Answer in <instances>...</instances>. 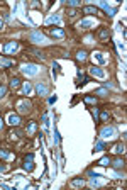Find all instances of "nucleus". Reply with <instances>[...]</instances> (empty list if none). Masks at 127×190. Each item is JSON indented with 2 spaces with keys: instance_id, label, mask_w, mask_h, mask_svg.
I'll use <instances>...</instances> for the list:
<instances>
[{
  "instance_id": "7",
  "label": "nucleus",
  "mask_w": 127,
  "mask_h": 190,
  "mask_svg": "<svg viewBox=\"0 0 127 190\" xmlns=\"http://www.w3.org/2000/svg\"><path fill=\"white\" fill-rule=\"evenodd\" d=\"M48 32H49V36H53V38H58V39H63L65 38V31L61 29V27H51V29H48Z\"/></svg>"
},
{
  "instance_id": "37",
  "label": "nucleus",
  "mask_w": 127,
  "mask_h": 190,
  "mask_svg": "<svg viewBox=\"0 0 127 190\" xmlns=\"http://www.w3.org/2000/svg\"><path fill=\"white\" fill-rule=\"evenodd\" d=\"M2 127H3V120H2V117H0V131H2Z\"/></svg>"
},
{
  "instance_id": "28",
  "label": "nucleus",
  "mask_w": 127,
  "mask_h": 190,
  "mask_svg": "<svg viewBox=\"0 0 127 190\" xmlns=\"http://www.w3.org/2000/svg\"><path fill=\"white\" fill-rule=\"evenodd\" d=\"M107 38H108V32H107L105 29H102V31H100V39H103V41H105Z\"/></svg>"
},
{
  "instance_id": "2",
  "label": "nucleus",
  "mask_w": 127,
  "mask_h": 190,
  "mask_svg": "<svg viewBox=\"0 0 127 190\" xmlns=\"http://www.w3.org/2000/svg\"><path fill=\"white\" fill-rule=\"evenodd\" d=\"M29 39L32 41V42H36V44H44V42H48L46 36L41 34L39 31H32V32L29 34Z\"/></svg>"
},
{
  "instance_id": "17",
  "label": "nucleus",
  "mask_w": 127,
  "mask_h": 190,
  "mask_svg": "<svg viewBox=\"0 0 127 190\" xmlns=\"http://www.w3.org/2000/svg\"><path fill=\"white\" fill-rule=\"evenodd\" d=\"M98 5H100L102 9H105V12H107L108 15H114V12H115V10L112 9V7H108V5H107V3H105V2H100Z\"/></svg>"
},
{
  "instance_id": "13",
  "label": "nucleus",
  "mask_w": 127,
  "mask_h": 190,
  "mask_svg": "<svg viewBox=\"0 0 127 190\" xmlns=\"http://www.w3.org/2000/svg\"><path fill=\"white\" fill-rule=\"evenodd\" d=\"M53 22H56L61 26V15L59 14H54V15H49L48 19H46V24H53Z\"/></svg>"
},
{
  "instance_id": "5",
  "label": "nucleus",
  "mask_w": 127,
  "mask_h": 190,
  "mask_svg": "<svg viewBox=\"0 0 127 190\" xmlns=\"http://www.w3.org/2000/svg\"><path fill=\"white\" fill-rule=\"evenodd\" d=\"M90 75H92V77H95V78H100V80L107 78V71L102 70V68H98V66H95V65L90 68Z\"/></svg>"
},
{
  "instance_id": "4",
  "label": "nucleus",
  "mask_w": 127,
  "mask_h": 190,
  "mask_svg": "<svg viewBox=\"0 0 127 190\" xmlns=\"http://www.w3.org/2000/svg\"><path fill=\"white\" fill-rule=\"evenodd\" d=\"M100 138L103 141L107 139H112V138H115V129L114 127H110V126H107V127H103V129L100 131Z\"/></svg>"
},
{
  "instance_id": "33",
  "label": "nucleus",
  "mask_w": 127,
  "mask_h": 190,
  "mask_svg": "<svg viewBox=\"0 0 127 190\" xmlns=\"http://www.w3.org/2000/svg\"><path fill=\"white\" fill-rule=\"evenodd\" d=\"M97 95H107V88H100V90H97Z\"/></svg>"
},
{
  "instance_id": "27",
  "label": "nucleus",
  "mask_w": 127,
  "mask_h": 190,
  "mask_svg": "<svg viewBox=\"0 0 127 190\" xmlns=\"http://www.w3.org/2000/svg\"><path fill=\"white\" fill-rule=\"evenodd\" d=\"M34 131H36V122H31L27 127V134H34Z\"/></svg>"
},
{
  "instance_id": "6",
  "label": "nucleus",
  "mask_w": 127,
  "mask_h": 190,
  "mask_svg": "<svg viewBox=\"0 0 127 190\" xmlns=\"http://www.w3.org/2000/svg\"><path fill=\"white\" fill-rule=\"evenodd\" d=\"M29 110H31L29 100H20V102H17V112H19V114H27Z\"/></svg>"
},
{
  "instance_id": "14",
  "label": "nucleus",
  "mask_w": 127,
  "mask_h": 190,
  "mask_svg": "<svg viewBox=\"0 0 127 190\" xmlns=\"http://www.w3.org/2000/svg\"><path fill=\"white\" fill-rule=\"evenodd\" d=\"M73 189H81V187H85V180L83 178H75V180H71V183H69Z\"/></svg>"
},
{
  "instance_id": "20",
  "label": "nucleus",
  "mask_w": 127,
  "mask_h": 190,
  "mask_svg": "<svg viewBox=\"0 0 127 190\" xmlns=\"http://www.w3.org/2000/svg\"><path fill=\"white\" fill-rule=\"evenodd\" d=\"M22 90H24L26 95H31V93H32V85H31L29 81H26V83H24V87H22Z\"/></svg>"
},
{
  "instance_id": "16",
  "label": "nucleus",
  "mask_w": 127,
  "mask_h": 190,
  "mask_svg": "<svg viewBox=\"0 0 127 190\" xmlns=\"http://www.w3.org/2000/svg\"><path fill=\"white\" fill-rule=\"evenodd\" d=\"M114 153H115V155H120V153H124V151H126V146H124V144H122V143H119V144H115V146H114Z\"/></svg>"
},
{
  "instance_id": "22",
  "label": "nucleus",
  "mask_w": 127,
  "mask_h": 190,
  "mask_svg": "<svg viewBox=\"0 0 127 190\" xmlns=\"http://www.w3.org/2000/svg\"><path fill=\"white\" fill-rule=\"evenodd\" d=\"M76 60H78V61H85V60H87V53H85V51H78V53H76Z\"/></svg>"
},
{
  "instance_id": "1",
  "label": "nucleus",
  "mask_w": 127,
  "mask_h": 190,
  "mask_svg": "<svg viewBox=\"0 0 127 190\" xmlns=\"http://www.w3.org/2000/svg\"><path fill=\"white\" fill-rule=\"evenodd\" d=\"M92 60H93L95 65H107L108 56L105 54V53H102V51H95V53L92 54Z\"/></svg>"
},
{
  "instance_id": "19",
  "label": "nucleus",
  "mask_w": 127,
  "mask_h": 190,
  "mask_svg": "<svg viewBox=\"0 0 127 190\" xmlns=\"http://www.w3.org/2000/svg\"><path fill=\"white\" fill-rule=\"evenodd\" d=\"M10 65H12V61H10V60L2 58V56H0V68H9Z\"/></svg>"
},
{
  "instance_id": "18",
  "label": "nucleus",
  "mask_w": 127,
  "mask_h": 190,
  "mask_svg": "<svg viewBox=\"0 0 127 190\" xmlns=\"http://www.w3.org/2000/svg\"><path fill=\"white\" fill-rule=\"evenodd\" d=\"M83 12L85 14H88V15H92V14H98V10L93 7V5H87L85 9H83Z\"/></svg>"
},
{
  "instance_id": "35",
  "label": "nucleus",
  "mask_w": 127,
  "mask_h": 190,
  "mask_svg": "<svg viewBox=\"0 0 127 190\" xmlns=\"http://www.w3.org/2000/svg\"><path fill=\"white\" fill-rule=\"evenodd\" d=\"M85 42H87V44L93 42V38H92V36H87V38H85Z\"/></svg>"
},
{
  "instance_id": "36",
  "label": "nucleus",
  "mask_w": 127,
  "mask_h": 190,
  "mask_svg": "<svg viewBox=\"0 0 127 190\" xmlns=\"http://www.w3.org/2000/svg\"><path fill=\"white\" fill-rule=\"evenodd\" d=\"M68 14H69V17H75V15H76V10L71 9V10H68Z\"/></svg>"
},
{
  "instance_id": "39",
  "label": "nucleus",
  "mask_w": 127,
  "mask_h": 190,
  "mask_svg": "<svg viewBox=\"0 0 127 190\" xmlns=\"http://www.w3.org/2000/svg\"><path fill=\"white\" fill-rule=\"evenodd\" d=\"M5 170H7V168H5L3 165H0V171H5Z\"/></svg>"
},
{
  "instance_id": "9",
  "label": "nucleus",
  "mask_w": 127,
  "mask_h": 190,
  "mask_svg": "<svg viewBox=\"0 0 127 190\" xmlns=\"http://www.w3.org/2000/svg\"><path fill=\"white\" fill-rule=\"evenodd\" d=\"M97 26V20L95 19H83L80 22V27L81 29H90V27H95Z\"/></svg>"
},
{
  "instance_id": "21",
  "label": "nucleus",
  "mask_w": 127,
  "mask_h": 190,
  "mask_svg": "<svg viewBox=\"0 0 127 190\" xmlns=\"http://www.w3.org/2000/svg\"><path fill=\"white\" fill-rule=\"evenodd\" d=\"M42 122H44V129L48 131L49 129V114H48V112L42 114Z\"/></svg>"
},
{
  "instance_id": "11",
  "label": "nucleus",
  "mask_w": 127,
  "mask_h": 190,
  "mask_svg": "<svg viewBox=\"0 0 127 190\" xmlns=\"http://www.w3.org/2000/svg\"><path fill=\"white\" fill-rule=\"evenodd\" d=\"M7 122H9L10 126H19V122H20L19 114H9V117H7Z\"/></svg>"
},
{
  "instance_id": "3",
  "label": "nucleus",
  "mask_w": 127,
  "mask_h": 190,
  "mask_svg": "<svg viewBox=\"0 0 127 190\" xmlns=\"http://www.w3.org/2000/svg\"><path fill=\"white\" fill-rule=\"evenodd\" d=\"M22 73L26 77H36L39 73V66L37 65H24L22 66Z\"/></svg>"
},
{
  "instance_id": "29",
  "label": "nucleus",
  "mask_w": 127,
  "mask_h": 190,
  "mask_svg": "<svg viewBox=\"0 0 127 190\" xmlns=\"http://www.w3.org/2000/svg\"><path fill=\"white\" fill-rule=\"evenodd\" d=\"M108 163H110V158H102V160H100V165H102V166H107Z\"/></svg>"
},
{
  "instance_id": "30",
  "label": "nucleus",
  "mask_w": 127,
  "mask_h": 190,
  "mask_svg": "<svg viewBox=\"0 0 127 190\" xmlns=\"http://www.w3.org/2000/svg\"><path fill=\"white\" fill-rule=\"evenodd\" d=\"M5 93H7V87H3V85H2V87H0V99H2V97H5Z\"/></svg>"
},
{
  "instance_id": "26",
  "label": "nucleus",
  "mask_w": 127,
  "mask_h": 190,
  "mask_svg": "<svg viewBox=\"0 0 127 190\" xmlns=\"http://www.w3.org/2000/svg\"><path fill=\"white\" fill-rule=\"evenodd\" d=\"M103 148H105V144H103V139H102V141H98L97 144H95V151H102Z\"/></svg>"
},
{
  "instance_id": "15",
  "label": "nucleus",
  "mask_w": 127,
  "mask_h": 190,
  "mask_svg": "<svg viewBox=\"0 0 127 190\" xmlns=\"http://www.w3.org/2000/svg\"><path fill=\"white\" fill-rule=\"evenodd\" d=\"M22 134H24V132H22L20 129H12V131H10V134H9V136L12 138V139H19Z\"/></svg>"
},
{
  "instance_id": "12",
  "label": "nucleus",
  "mask_w": 127,
  "mask_h": 190,
  "mask_svg": "<svg viewBox=\"0 0 127 190\" xmlns=\"http://www.w3.org/2000/svg\"><path fill=\"white\" fill-rule=\"evenodd\" d=\"M36 92H37L39 95H48L49 88H48V85H44V83H37V85H36Z\"/></svg>"
},
{
  "instance_id": "32",
  "label": "nucleus",
  "mask_w": 127,
  "mask_h": 190,
  "mask_svg": "<svg viewBox=\"0 0 127 190\" xmlns=\"http://www.w3.org/2000/svg\"><path fill=\"white\" fill-rule=\"evenodd\" d=\"M85 102H87V104H95L97 100L93 99V97H85Z\"/></svg>"
},
{
  "instance_id": "31",
  "label": "nucleus",
  "mask_w": 127,
  "mask_h": 190,
  "mask_svg": "<svg viewBox=\"0 0 127 190\" xmlns=\"http://www.w3.org/2000/svg\"><path fill=\"white\" fill-rule=\"evenodd\" d=\"M68 5H71V7H78L80 2L78 0H68Z\"/></svg>"
},
{
  "instance_id": "38",
  "label": "nucleus",
  "mask_w": 127,
  "mask_h": 190,
  "mask_svg": "<svg viewBox=\"0 0 127 190\" xmlns=\"http://www.w3.org/2000/svg\"><path fill=\"white\" fill-rule=\"evenodd\" d=\"M2 29H3V20L0 19V31H2Z\"/></svg>"
},
{
  "instance_id": "10",
  "label": "nucleus",
  "mask_w": 127,
  "mask_h": 190,
  "mask_svg": "<svg viewBox=\"0 0 127 190\" xmlns=\"http://www.w3.org/2000/svg\"><path fill=\"white\" fill-rule=\"evenodd\" d=\"M17 49H19V42H15V41H10V42L5 44V53H9V54L15 53Z\"/></svg>"
},
{
  "instance_id": "25",
  "label": "nucleus",
  "mask_w": 127,
  "mask_h": 190,
  "mask_svg": "<svg viewBox=\"0 0 127 190\" xmlns=\"http://www.w3.org/2000/svg\"><path fill=\"white\" fill-rule=\"evenodd\" d=\"M0 158H3V160H9V158H12V155H10L9 151H5V150H0Z\"/></svg>"
},
{
  "instance_id": "24",
  "label": "nucleus",
  "mask_w": 127,
  "mask_h": 190,
  "mask_svg": "<svg viewBox=\"0 0 127 190\" xmlns=\"http://www.w3.org/2000/svg\"><path fill=\"white\" fill-rule=\"evenodd\" d=\"M112 165H114V168H122V166H124V161L120 160V158H117V160H114V163H112Z\"/></svg>"
},
{
  "instance_id": "34",
  "label": "nucleus",
  "mask_w": 127,
  "mask_h": 190,
  "mask_svg": "<svg viewBox=\"0 0 127 190\" xmlns=\"http://www.w3.org/2000/svg\"><path fill=\"white\" fill-rule=\"evenodd\" d=\"M107 119H108V112L103 110V112H102V120H107Z\"/></svg>"
},
{
  "instance_id": "8",
  "label": "nucleus",
  "mask_w": 127,
  "mask_h": 190,
  "mask_svg": "<svg viewBox=\"0 0 127 190\" xmlns=\"http://www.w3.org/2000/svg\"><path fill=\"white\" fill-rule=\"evenodd\" d=\"M24 168L27 171L34 170V156H32V155H27V156H26V160H24Z\"/></svg>"
},
{
  "instance_id": "23",
  "label": "nucleus",
  "mask_w": 127,
  "mask_h": 190,
  "mask_svg": "<svg viewBox=\"0 0 127 190\" xmlns=\"http://www.w3.org/2000/svg\"><path fill=\"white\" fill-rule=\"evenodd\" d=\"M10 87H12V88H19V87H20V80H19V78H12V80H10Z\"/></svg>"
}]
</instances>
